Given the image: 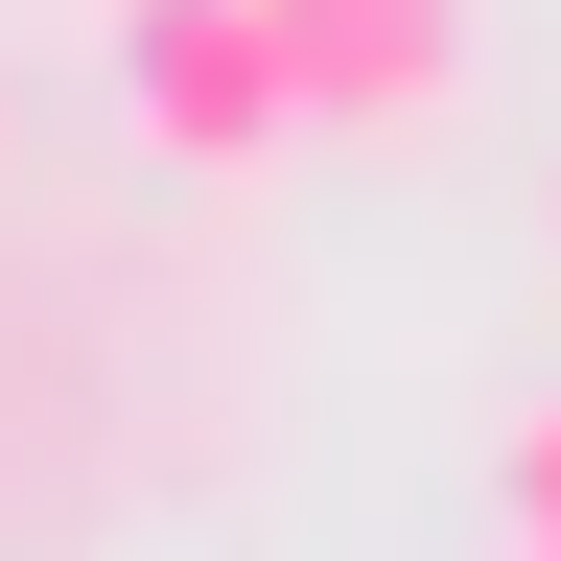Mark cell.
Segmentation results:
<instances>
[{
	"instance_id": "6da1fadb",
	"label": "cell",
	"mask_w": 561,
	"mask_h": 561,
	"mask_svg": "<svg viewBox=\"0 0 561 561\" xmlns=\"http://www.w3.org/2000/svg\"><path fill=\"white\" fill-rule=\"evenodd\" d=\"M117 117L164 140L187 187L280 164V140H328V117H305V47H280V0H117Z\"/></svg>"
},
{
	"instance_id": "7a4b0ae2",
	"label": "cell",
	"mask_w": 561,
	"mask_h": 561,
	"mask_svg": "<svg viewBox=\"0 0 561 561\" xmlns=\"http://www.w3.org/2000/svg\"><path fill=\"white\" fill-rule=\"evenodd\" d=\"M280 47H305L328 140H445L468 70H491V0H280Z\"/></svg>"
},
{
	"instance_id": "3957f363",
	"label": "cell",
	"mask_w": 561,
	"mask_h": 561,
	"mask_svg": "<svg viewBox=\"0 0 561 561\" xmlns=\"http://www.w3.org/2000/svg\"><path fill=\"white\" fill-rule=\"evenodd\" d=\"M515 538H561V398H515Z\"/></svg>"
},
{
	"instance_id": "277c9868",
	"label": "cell",
	"mask_w": 561,
	"mask_h": 561,
	"mask_svg": "<svg viewBox=\"0 0 561 561\" xmlns=\"http://www.w3.org/2000/svg\"><path fill=\"white\" fill-rule=\"evenodd\" d=\"M0 140H24V94H0Z\"/></svg>"
},
{
	"instance_id": "5b68a950",
	"label": "cell",
	"mask_w": 561,
	"mask_h": 561,
	"mask_svg": "<svg viewBox=\"0 0 561 561\" xmlns=\"http://www.w3.org/2000/svg\"><path fill=\"white\" fill-rule=\"evenodd\" d=\"M515 561H561V538H515Z\"/></svg>"
}]
</instances>
